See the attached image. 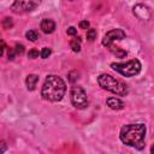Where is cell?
I'll use <instances>...</instances> for the list:
<instances>
[{"mask_svg":"<svg viewBox=\"0 0 154 154\" xmlns=\"http://www.w3.org/2000/svg\"><path fill=\"white\" fill-rule=\"evenodd\" d=\"M96 38V30L95 29H89L87 31V40L88 41H94Z\"/></svg>","mask_w":154,"mask_h":154,"instance_id":"14","label":"cell"},{"mask_svg":"<svg viewBox=\"0 0 154 154\" xmlns=\"http://www.w3.org/2000/svg\"><path fill=\"white\" fill-rule=\"evenodd\" d=\"M38 82V76L36 75H28L25 78V84L28 90H34L36 88V84Z\"/></svg>","mask_w":154,"mask_h":154,"instance_id":"11","label":"cell"},{"mask_svg":"<svg viewBox=\"0 0 154 154\" xmlns=\"http://www.w3.org/2000/svg\"><path fill=\"white\" fill-rule=\"evenodd\" d=\"M28 58H30V59H36V58H38V51H37V49H30L29 53H28Z\"/></svg>","mask_w":154,"mask_h":154,"instance_id":"16","label":"cell"},{"mask_svg":"<svg viewBox=\"0 0 154 154\" xmlns=\"http://www.w3.org/2000/svg\"><path fill=\"white\" fill-rule=\"evenodd\" d=\"M40 2L41 0H14L11 8L16 13H26L34 11L40 5Z\"/></svg>","mask_w":154,"mask_h":154,"instance_id":"6","label":"cell"},{"mask_svg":"<svg viewBox=\"0 0 154 154\" xmlns=\"http://www.w3.org/2000/svg\"><path fill=\"white\" fill-rule=\"evenodd\" d=\"M65 90H66L65 82L55 75H49L45 79V83H43L42 90H41V95L45 100L57 102L63 99Z\"/></svg>","mask_w":154,"mask_h":154,"instance_id":"2","label":"cell"},{"mask_svg":"<svg viewBox=\"0 0 154 154\" xmlns=\"http://www.w3.org/2000/svg\"><path fill=\"white\" fill-rule=\"evenodd\" d=\"M70 46L72 48L73 52H79L81 51V38L77 37V38H73L71 42H70Z\"/></svg>","mask_w":154,"mask_h":154,"instance_id":"12","label":"cell"},{"mask_svg":"<svg viewBox=\"0 0 154 154\" xmlns=\"http://www.w3.org/2000/svg\"><path fill=\"white\" fill-rule=\"evenodd\" d=\"M14 51H16V53H17V54L22 55V54L24 53V46H23V45H20V43H17V45L14 46Z\"/></svg>","mask_w":154,"mask_h":154,"instance_id":"17","label":"cell"},{"mask_svg":"<svg viewBox=\"0 0 154 154\" xmlns=\"http://www.w3.org/2000/svg\"><path fill=\"white\" fill-rule=\"evenodd\" d=\"M150 152H152V153H153V154H154V146H153V147H152V149H150Z\"/></svg>","mask_w":154,"mask_h":154,"instance_id":"23","label":"cell"},{"mask_svg":"<svg viewBox=\"0 0 154 154\" xmlns=\"http://www.w3.org/2000/svg\"><path fill=\"white\" fill-rule=\"evenodd\" d=\"M25 36H26V38L30 40L31 42H35V41L38 38V34H37L36 30H29V31H26Z\"/></svg>","mask_w":154,"mask_h":154,"instance_id":"13","label":"cell"},{"mask_svg":"<svg viewBox=\"0 0 154 154\" xmlns=\"http://www.w3.org/2000/svg\"><path fill=\"white\" fill-rule=\"evenodd\" d=\"M71 103H72L73 107L78 108V109H83V108H85L88 106L87 93L82 87H79V85L72 87V90H71Z\"/></svg>","mask_w":154,"mask_h":154,"instance_id":"5","label":"cell"},{"mask_svg":"<svg viewBox=\"0 0 154 154\" xmlns=\"http://www.w3.org/2000/svg\"><path fill=\"white\" fill-rule=\"evenodd\" d=\"M66 32H67V35H70V36H75V35L77 34V29H76L75 26H70V28L66 30Z\"/></svg>","mask_w":154,"mask_h":154,"instance_id":"18","label":"cell"},{"mask_svg":"<svg viewBox=\"0 0 154 154\" xmlns=\"http://www.w3.org/2000/svg\"><path fill=\"white\" fill-rule=\"evenodd\" d=\"M51 53H52L51 48H48V47H45V48H42V51H41L40 55H41V58H42V59H47V58L51 55Z\"/></svg>","mask_w":154,"mask_h":154,"instance_id":"15","label":"cell"},{"mask_svg":"<svg viewBox=\"0 0 154 154\" xmlns=\"http://www.w3.org/2000/svg\"><path fill=\"white\" fill-rule=\"evenodd\" d=\"M5 149H6V146H5V142L2 141V142H1V150H0V153H4Z\"/></svg>","mask_w":154,"mask_h":154,"instance_id":"22","label":"cell"},{"mask_svg":"<svg viewBox=\"0 0 154 154\" xmlns=\"http://www.w3.org/2000/svg\"><path fill=\"white\" fill-rule=\"evenodd\" d=\"M120 140L124 144L129 147H135L137 149L143 148L144 136H146V125L144 124H128L124 125L120 130Z\"/></svg>","mask_w":154,"mask_h":154,"instance_id":"1","label":"cell"},{"mask_svg":"<svg viewBox=\"0 0 154 154\" xmlns=\"http://www.w3.org/2000/svg\"><path fill=\"white\" fill-rule=\"evenodd\" d=\"M111 67L124 77H132L140 73L142 66L138 59H131L126 63H112Z\"/></svg>","mask_w":154,"mask_h":154,"instance_id":"4","label":"cell"},{"mask_svg":"<svg viewBox=\"0 0 154 154\" xmlns=\"http://www.w3.org/2000/svg\"><path fill=\"white\" fill-rule=\"evenodd\" d=\"M40 28L45 34H52L55 30V23L52 19L46 18V19H42V22L40 24Z\"/></svg>","mask_w":154,"mask_h":154,"instance_id":"9","label":"cell"},{"mask_svg":"<svg viewBox=\"0 0 154 154\" xmlns=\"http://www.w3.org/2000/svg\"><path fill=\"white\" fill-rule=\"evenodd\" d=\"M125 38V32L122 30V29H113L111 31H108L103 38H102V45L106 46V47H109L111 45L114 43V41H118V40H123Z\"/></svg>","mask_w":154,"mask_h":154,"instance_id":"7","label":"cell"},{"mask_svg":"<svg viewBox=\"0 0 154 154\" xmlns=\"http://www.w3.org/2000/svg\"><path fill=\"white\" fill-rule=\"evenodd\" d=\"M97 83L99 85L107 90V91H111L116 95H119V96H123V95H126L128 94V87L125 83H123L122 81L114 78L113 76L108 75V73H102L97 77Z\"/></svg>","mask_w":154,"mask_h":154,"instance_id":"3","label":"cell"},{"mask_svg":"<svg viewBox=\"0 0 154 154\" xmlns=\"http://www.w3.org/2000/svg\"><path fill=\"white\" fill-rule=\"evenodd\" d=\"M106 103L112 109H123L124 106H125V103L120 99H118V97H108L106 100Z\"/></svg>","mask_w":154,"mask_h":154,"instance_id":"10","label":"cell"},{"mask_svg":"<svg viewBox=\"0 0 154 154\" xmlns=\"http://www.w3.org/2000/svg\"><path fill=\"white\" fill-rule=\"evenodd\" d=\"M79 28L81 29H88L89 28V22L88 20H81L79 22Z\"/></svg>","mask_w":154,"mask_h":154,"instance_id":"20","label":"cell"},{"mask_svg":"<svg viewBox=\"0 0 154 154\" xmlns=\"http://www.w3.org/2000/svg\"><path fill=\"white\" fill-rule=\"evenodd\" d=\"M17 53H16V51H14V48L13 49H8V53H7V55H8V59L10 60H12L13 58H14V55H16Z\"/></svg>","mask_w":154,"mask_h":154,"instance_id":"21","label":"cell"},{"mask_svg":"<svg viewBox=\"0 0 154 154\" xmlns=\"http://www.w3.org/2000/svg\"><path fill=\"white\" fill-rule=\"evenodd\" d=\"M4 26H5L6 29H10V28L12 26V20H11V18H5V19H4Z\"/></svg>","mask_w":154,"mask_h":154,"instance_id":"19","label":"cell"},{"mask_svg":"<svg viewBox=\"0 0 154 154\" xmlns=\"http://www.w3.org/2000/svg\"><path fill=\"white\" fill-rule=\"evenodd\" d=\"M134 14H136L140 19H148L150 17V12H149L148 7L144 5H141V4H138L134 7Z\"/></svg>","mask_w":154,"mask_h":154,"instance_id":"8","label":"cell"}]
</instances>
